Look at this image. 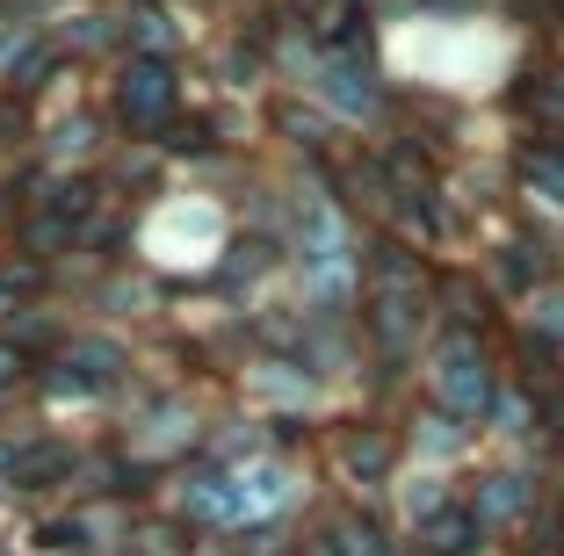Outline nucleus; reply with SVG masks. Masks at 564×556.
<instances>
[{
	"label": "nucleus",
	"instance_id": "nucleus-1",
	"mask_svg": "<svg viewBox=\"0 0 564 556\" xmlns=\"http://www.w3.org/2000/svg\"><path fill=\"white\" fill-rule=\"evenodd\" d=\"M442 383H448L456 397H464V405H478V391H485V383H478V361H470V355H456V361H448V369H442Z\"/></svg>",
	"mask_w": 564,
	"mask_h": 556
},
{
	"label": "nucleus",
	"instance_id": "nucleus-2",
	"mask_svg": "<svg viewBox=\"0 0 564 556\" xmlns=\"http://www.w3.org/2000/svg\"><path fill=\"white\" fill-rule=\"evenodd\" d=\"M535 188H550V203H564V174L557 166H535Z\"/></svg>",
	"mask_w": 564,
	"mask_h": 556
}]
</instances>
